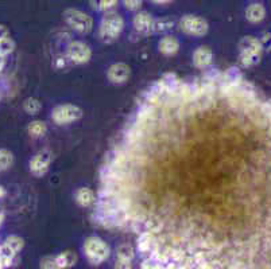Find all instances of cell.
I'll use <instances>...</instances> for the list:
<instances>
[{"label":"cell","instance_id":"cell-4","mask_svg":"<svg viewBox=\"0 0 271 269\" xmlns=\"http://www.w3.org/2000/svg\"><path fill=\"white\" fill-rule=\"evenodd\" d=\"M64 19H65L66 24L73 29L74 31H78L81 34H88L92 31L93 27V20L92 18L87 15L85 12L80 11V10H66L64 12Z\"/></svg>","mask_w":271,"mask_h":269},{"label":"cell","instance_id":"cell-13","mask_svg":"<svg viewBox=\"0 0 271 269\" xmlns=\"http://www.w3.org/2000/svg\"><path fill=\"white\" fill-rule=\"evenodd\" d=\"M134 256H135V253H134V249L131 245L124 244V245L119 246L118 252H116V267L118 268H130Z\"/></svg>","mask_w":271,"mask_h":269},{"label":"cell","instance_id":"cell-26","mask_svg":"<svg viewBox=\"0 0 271 269\" xmlns=\"http://www.w3.org/2000/svg\"><path fill=\"white\" fill-rule=\"evenodd\" d=\"M41 267L42 268H57L55 265V258L54 257H45L41 261Z\"/></svg>","mask_w":271,"mask_h":269},{"label":"cell","instance_id":"cell-21","mask_svg":"<svg viewBox=\"0 0 271 269\" xmlns=\"http://www.w3.org/2000/svg\"><path fill=\"white\" fill-rule=\"evenodd\" d=\"M174 22L171 20L170 18H162L159 20H154V26H153V31L155 33H163V31H167L173 27Z\"/></svg>","mask_w":271,"mask_h":269},{"label":"cell","instance_id":"cell-7","mask_svg":"<svg viewBox=\"0 0 271 269\" xmlns=\"http://www.w3.org/2000/svg\"><path fill=\"white\" fill-rule=\"evenodd\" d=\"M90 57H92V50L84 42L74 41L68 46V58L71 59L73 64H87Z\"/></svg>","mask_w":271,"mask_h":269},{"label":"cell","instance_id":"cell-1","mask_svg":"<svg viewBox=\"0 0 271 269\" xmlns=\"http://www.w3.org/2000/svg\"><path fill=\"white\" fill-rule=\"evenodd\" d=\"M263 45L255 36H244L239 42V62L243 67L256 65L262 58Z\"/></svg>","mask_w":271,"mask_h":269},{"label":"cell","instance_id":"cell-18","mask_svg":"<svg viewBox=\"0 0 271 269\" xmlns=\"http://www.w3.org/2000/svg\"><path fill=\"white\" fill-rule=\"evenodd\" d=\"M55 258V265L57 268H71L76 264V254L73 252H64V253H59L58 256H54Z\"/></svg>","mask_w":271,"mask_h":269},{"label":"cell","instance_id":"cell-12","mask_svg":"<svg viewBox=\"0 0 271 269\" xmlns=\"http://www.w3.org/2000/svg\"><path fill=\"white\" fill-rule=\"evenodd\" d=\"M24 246V241L18 237V235H11L6 240V242L1 245V251H3V254L10 257L14 260V257L18 254L19 252L23 249Z\"/></svg>","mask_w":271,"mask_h":269},{"label":"cell","instance_id":"cell-17","mask_svg":"<svg viewBox=\"0 0 271 269\" xmlns=\"http://www.w3.org/2000/svg\"><path fill=\"white\" fill-rule=\"evenodd\" d=\"M76 201L80 206L88 207V206L93 205L96 202V195H94V193L90 188L83 187L76 193Z\"/></svg>","mask_w":271,"mask_h":269},{"label":"cell","instance_id":"cell-22","mask_svg":"<svg viewBox=\"0 0 271 269\" xmlns=\"http://www.w3.org/2000/svg\"><path fill=\"white\" fill-rule=\"evenodd\" d=\"M14 156L10 151L7 150H0V170H7L12 166Z\"/></svg>","mask_w":271,"mask_h":269},{"label":"cell","instance_id":"cell-16","mask_svg":"<svg viewBox=\"0 0 271 269\" xmlns=\"http://www.w3.org/2000/svg\"><path fill=\"white\" fill-rule=\"evenodd\" d=\"M266 17L265 7L259 3H253L246 10V18L251 23H259Z\"/></svg>","mask_w":271,"mask_h":269},{"label":"cell","instance_id":"cell-5","mask_svg":"<svg viewBox=\"0 0 271 269\" xmlns=\"http://www.w3.org/2000/svg\"><path fill=\"white\" fill-rule=\"evenodd\" d=\"M83 117L81 108L73 104H62V105L55 106L52 112V118L55 124L64 125V124L73 123Z\"/></svg>","mask_w":271,"mask_h":269},{"label":"cell","instance_id":"cell-14","mask_svg":"<svg viewBox=\"0 0 271 269\" xmlns=\"http://www.w3.org/2000/svg\"><path fill=\"white\" fill-rule=\"evenodd\" d=\"M153 26L154 19L148 12L142 11L139 14H136L135 18H134V27L138 33L148 34L150 31H153Z\"/></svg>","mask_w":271,"mask_h":269},{"label":"cell","instance_id":"cell-25","mask_svg":"<svg viewBox=\"0 0 271 269\" xmlns=\"http://www.w3.org/2000/svg\"><path fill=\"white\" fill-rule=\"evenodd\" d=\"M124 7L130 11H136L142 6V0H123Z\"/></svg>","mask_w":271,"mask_h":269},{"label":"cell","instance_id":"cell-28","mask_svg":"<svg viewBox=\"0 0 271 269\" xmlns=\"http://www.w3.org/2000/svg\"><path fill=\"white\" fill-rule=\"evenodd\" d=\"M4 65H6V59H4V57H0V71L3 70Z\"/></svg>","mask_w":271,"mask_h":269},{"label":"cell","instance_id":"cell-27","mask_svg":"<svg viewBox=\"0 0 271 269\" xmlns=\"http://www.w3.org/2000/svg\"><path fill=\"white\" fill-rule=\"evenodd\" d=\"M8 36H10L8 30H7L4 26H0V39H3V38H8Z\"/></svg>","mask_w":271,"mask_h":269},{"label":"cell","instance_id":"cell-9","mask_svg":"<svg viewBox=\"0 0 271 269\" xmlns=\"http://www.w3.org/2000/svg\"><path fill=\"white\" fill-rule=\"evenodd\" d=\"M138 249L142 254H146V256H150L154 252L159 251L155 234L150 233V232H142L139 240H138Z\"/></svg>","mask_w":271,"mask_h":269},{"label":"cell","instance_id":"cell-10","mask_svg":"<svg viewBox=\"0 0 271 269\" xmlns=\"http://www.w3.org/2000/svg\"><path fill=\"white\" fill-rule=\"evenodd\" d=\"M131 69L126 64H115L108 69V80L112 84H124L130 78Z\"/></svg>","mask_w":271,"mask_h":269},{"label":"cell","instance_id":"cell-24","mask_svg":"<svg viewBox=\"0 0 271 269\" xmlns=\"http://www.w3.org/2000/svg\"><path fill=\"white\" fill-rule=\"evenodd\" d=\"M41 101L36 99H27L24 101V111L30 115H36L41 111Z\"/></svg>","mask_w":271,"mask_h":269},{"label":"cell","instance_id":"cell-20","mask_svg":"<svg viewBox=\"0 0 271 269\" xmlns=\"http://www.w3.org/2000/svg\"><path fill=\"white\" fill-rule=\"evenodd\" d=\"M47 127L46 124L43 121H39V120H36L33 123H30L29 125V134L34 137H39V136H43L46 134Z\"/></svg>","mask_w":271,"mask_h":269},{"label":"cell","instance_id":"cell-6","mask_svg":"<svg viewBox=\"0 0 271 269\" xmlns=\"http://www.w3.org/2000/svg\"><path fill=\"white\" fill-rule=\"evenodd\" d=\"M180 27L185 34L193 36H204L209 30V24L205 19L196 15H185L180 20Z\"/></svg>","mask_w":271,"mask_h":269},{"label":"cell","instance_id":"cell-30","mask_svg":"<svg viewBox=\"0 0 271 269\" xmlns=\"http://www.w3.org/2000/svg\"><path fill=\"white\" fill-rule=\"evenodd\" d=\"M4 195V188L0 187V197H3Z\"/></svg>","mask_w":271,"mask_h":269},{"label":"cell","instance_id":"cell-3","mask_svg":"<svg viewBox=\"0 0 271 269\" xmlns=\"http://www.w3.org/2000/svg\"><path fill=\"white\" fill-rule=\"evenodd\" d=\"M124 29L123 18L116 12H107L100 23V38L106 43H112Z\"/></svg>","mask_w":271,"mask_h":269},{"label":"cell","instance_id":"cell-29","mask_svg":"<svg viewBox=\"0 0 271 269\" xmlns=\"http://www.w3.org/2000/svg\"><path fill=\"white\" fill-rule=\"evenodd\" d=\"M153 1L157 4H166V3H170L171 0H153Z\"/></svg>","mask_w":271,"mask_h":269},{"label":"cell","instance_id":"cell-23","mask_svg":"<svg viewBox=\"0 0 271 269\" xmlns=\"http://www.w3.org/2000/svg\"><path fill=\"white\" fill-rule=\"evenodd\" d=\"M14 49H15V42L10 36L0 39V57H6L7 54L12 53Z\"/></svg>","mask_w":271,"mask_h":269},{"label":"cell","instance_id":"cell-15","mask_svg":"<svg viewBox=\"0 0 271 269\" xmlns=\"http://www.w3.org/2000/svg\"><path fill=\"white\" fill-rule=\"evenodd\" d=\"M159 51L165 55H174L176 53H178L180 50V42L176 36L166 35L165 38H162L158 43Z\"/></svg>","mask_w":271,"mask_h":269},{"label":"cell","instance_id":"cell-19","mask_svg":"<svg viewBox=\"0 0 271 269\" xmlns=\"http://www.w3.org/2000/svg\"><path fill=\"white\" fill-rule=\"evenodd\" d=\"M119 0H90V6L97 11H112L118 6Z\"/></svg>","mask_w":271,"mask_h":269},{"label":"cell","instance_id":"cell-8","mask_svg":"<svg viewBox=\"0 0 271 269\" xmlns=\"http://www.w3.org/2000/svg\"><path fill=\"white\" fill-rule=\"evenodd\" d=\"M50 163H52V152L47 150L39 151L30 162V171L36 176L45 175L49 170Z\"/></svg>","mask_w":271,"mask_h":269},{"label":"cell","instance_id":"cell-11","mask_svg":"<svg viewBox=\"0 0 271 269\" xmlns=\"http://www.w3.org/2000/svg\"><path fill=\"white\" fill-rule=\"evenodd\" d=\"M213 53L208 46H200L193 53V64L197 69H206L212 64Z\"/></svg>","mask_w":271,"mask_h":269},{"label":"cell","instance_id":"cell-2","mask_svg":"<svg viewBox=\"0 0 271 269\" xmlns=\"http://www.w3.org/2000/svg\"><path fill=\"white\" fill-rule=\"evenodd\" d=\"M84 252L89 263L93 265H100L108 260L111 254V248L103 238L92 235L84 242Z\"/></svg>","mask_w":271,"mask_h":269}]
</instances>
